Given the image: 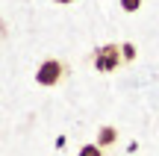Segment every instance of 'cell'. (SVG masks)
I'll use <instances>...</instances> for the list:
<instances>
[{
	"mask_svg": "<svg viewBox=\"0 0 159 156\" xmlns=\"http://www.w3.org/2000/svg\"><path fill=\"white\" fill-rule=\"evenodd\" d=\"M68 74V68H65L62 59H44V62L39 65V71H35V82L44 88H53L62 82V77Z\"/></svg>",
	"mask_w": 159,
	"mask_h": 156,
	"instance_id": "cell-1",
	"label": "cell"
},
{
	"mask_svg": "<svg viewBox=\"0 0 159 156\" xmlns=\"http://www.w3.org/2000/svg\"><path fill=\"white\" fill-rule=\"evenodd\" d=\"M56 3H74V0H56Z\"/></svg>",
	"mask_w": 159,
	"mask_h": 156,
	"instance_id": "cell-7",
	"label": "cell"
},
{
	"mask_svg": "<svg viewBox=\"0 0 159 156\" xmlns=\"http://www.w3.org/2000/svg\"><path fill=\"white\" fill-rule=\"evenodd\" d=\"M115 141H118V130H115V127L106 124V127L97 130V145H100V147H109V145H115Z\"/></svg>",
	"mask_w": 159,
	"mask_h": 156,
	"instance_id": "cell-3",
	"label": "cell"
},
{
	"mask_svg": "<svg viewBox=\"0 0 159 156\" xmlns=\"http://www.w3.org/2000/svg\"><path fill=\"white\" fill-rule=\"evenodd\" d=\"M77 156H103V147L97 145V141H94V145H83Z\"/></svg>",
	"mask_w": 159,
	"mask_h": 156,
	"instance_id": "cell-4",
	"label": "cell"
},
{
	"mask_svg": "<svg viewBox=\"0 0 159 156\" xmlns=\"http://www.w3.org/2000/svg\"><path fill=\"white\" fill-rule=\"evenodd\" d=\"M121 6H124V12H136L142 6V0H121Z\"/></svg>",
	"mask_w": 159,
	"mask_h": 156,
	"instance_id": "cell-5",
	"label": "cell"
},
{
	"mask_svg": "<svg viewBox=\"0 0 159 156\" xmlns=\"http://www.w3.org/2000/svg\"><path fill=\"white\" fill-rule=\"evenodd\" d=\"M121 50H124V62H133V59H136V47L133 44H124Z\"/></svg>",
	"mask_w": 159,
	"mask_h": 156,
	"instance_id": "cell-6",
	"label": "cell"
},
{
	"mask_svg": "<svg viewBox=\"0 0 159 156\" xmlns=\"http://www.w3.org/2000/svg\"><path fill=\"white\" fill-rule=\"evenodd\" d=\"M124 65V50H121V44H103L94 50V68L100 71V74H109V71L121 68Z\"/></svg>",
	"mask_w": 159,
	"mask_h": 156,
	"instance_id": "cell-2",
	"label": "cell"
}]
</instances>
